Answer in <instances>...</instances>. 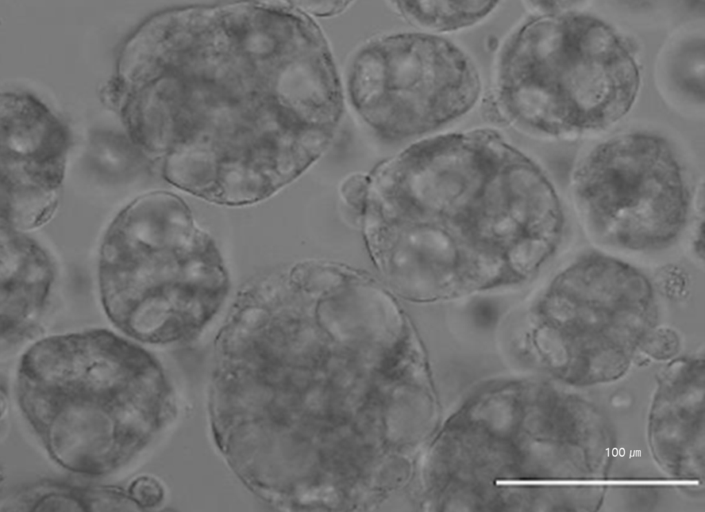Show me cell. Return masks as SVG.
Segmentation results:
<instances>
[{"instance_id":"cell-1","label":"cell","mask_w":705,"mask_h":512,"mask_svg":"<svg viewBox=\"0 0 705 512\" xmlns=\"http://www.w3.org/2000/svg\"><path fill=\"white\" fill-rule=\"evenodd\" d=\"M687 169L662 140L620 137L598 146L574 170L571 193L591 235L633 247L676 237L693 204Z\"/></svg>"},{"instance_id":"cell-2","label":"cell","mask_w":705,"mask_h":512,"mask_svg":"<svg viewBox=\"0 0 705 512\" xmlns=\"http://www.w3.org/2000/svg\"><path fill=\"white\" fill-rule=\"evenodd\" d=\"M54 278V266L43 248L1 224L2 345L17 344L34 332L48 303Z\"/></svg>"},{"instance_id":"cell-3","label":"cell","mask_w":705,"mask_h":512,"mask_svg":"<svg viewBox=\"0 0 705 512\" xmlns=\"http://www.w3.org/2000/svg\"><path fill=\"white\" fill-rule=\"evenodd\" d=\"M9 109L1 117V171L60 186L64 173L65 133L36 103Z\"/></svg>"},{"instance_id":"cell-4","label":"cell","mask_w":705,"mask_h":512,"mask_svg":"<svg viewBox=\"0 0 705 512\" xmlns=\"http://www.w3.org/2000/svg\"><path fill=\"white\" fill-rule=\"evenodd\" d=\"M92 169L107 180H124L134 175L138 169V160L123 140L103 137L97 140L90 159Z\"/></svg>"},{"instance_id":"cell-5","label":"cell","mask_w":705,"mask_h":512,"mask_svg":"<svg viewBox=\"0 0 705 512\" xmlns=\"http://www.w3.org/2000/svg\"><path fill=\"white\" fill-rule=\"evenodd\" d=\"M137 502L145 507H152L160 504L163 499L164 490L155 478L143 476L137 479L131 488Z\"/></svg>"},{"instance_id":"cell-6","label":"cell","mask_w":705,"mask_h":512,"mask_svg":"<svg viewBox=\"0 0 705 512\" xmlns=\"http://www.w3.org/2000/svg\"><path fill=\"white\" fill-rule=\"evenodd\" d=\"M656 283L662 292L674 297L682 295L686 286L684 273L673 267L661 270L657 276Z\"/></svg>"}]
</instances>
